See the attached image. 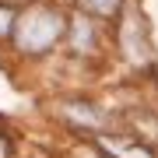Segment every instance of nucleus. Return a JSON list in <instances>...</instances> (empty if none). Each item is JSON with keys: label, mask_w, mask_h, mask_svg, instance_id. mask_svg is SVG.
Segmentation results:
<instances>
[{"label": "nucleus", "mask_w": 158, "mask_h": 158, "mask_svg": "<svg viewBox=\"0 0 158 158\" xmlns=\"http://www.w3.org/2000/svg\"><path fill=\"white\" fill-rule=\"evenodd\" d=\"M63 32H67V18L60 11H53V7H32L18 21L14 39L21 46V53H46Z\"/></svg>", "instance_id": "obj_1"}, {"label": "nucleus", "mask_w": 158, "mask_h": 158, "mask_svg": "<svg viewBox=\"0 0 158 158\" xmlns=\"http://www.w3.org/2000/svg\"><path fill=\"white\" fill-rule=\"evenodd\" d=\"M119 39H123V53H127L134 63H148V60H151V49H148L144 28H141V14H137V7H134V4H130V7H127V14H123Z\"/></svg>", "instance_id": "obj_2"}, {"label": "nucleus", "mask_w": 158, "mask_h": 158, "mask_svg": "<svg viewBox=\"0 0 158 158\" xmlns=\"http://www.w3.org/2000/svg\"><path fill=\"white\" fill-rule=\"evenodd\" d=\"M119 4H123V0H81V7L91 11V14H116Z\"/></svg>", "instance_id": "obj_3"}, {"label": "nucleus", "mask_w": 158, "mask_h": 158, "mask_svg": "<svg viewBox=\"0 0 158 158\" xmlns=\"http://www.w3.org/2000/svg\"><path fill=\"white\" fill-rule=\"evenodd\" d=\"M11 25H14L11 11H7V7H0V35H7V32H11Z\"/></svg>", "instance_id": "obj_4"}, {"label": "nucleus", "mask_w": 158, "mask_h": 158, "mask_svg": "<svg viewBox=\"0 0 158 158\" xmlns=\"http://www.w3.org/2000/svg\"><path fill=\"white\" fill-rule=\"evenodd\" d=\"M0 158H7V144H0Z\"/></svg>", "instance_id": "obj_5"}]
</instances>
